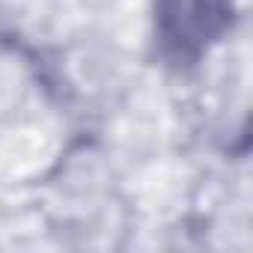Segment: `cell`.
<instances>
[{"instance_id": "cell-1", "label": "cell", "mask_w": 253, "mask_h": 253, "mask_svg": "<svg viewBox=\"0 0 253 253\" xmlns=\"http://www.w3.org/2000/svg\"><path fill=\"white\" fill-rule=\"evenodd\" d=\"M229 0H167L164 21H167V39L185 48L188 42L211 39L226 18Z\"/></svg>"}]
</instances>
